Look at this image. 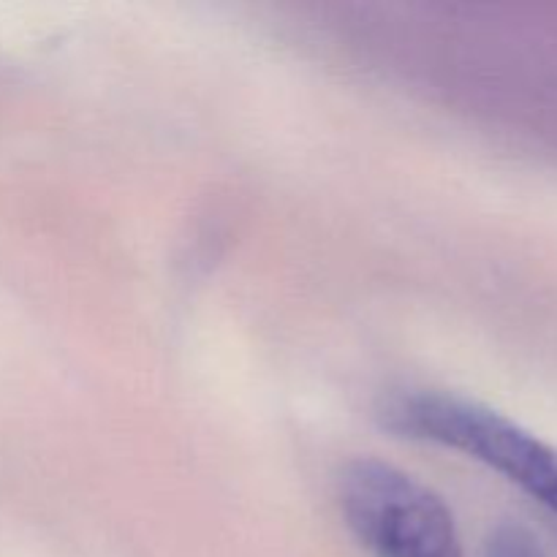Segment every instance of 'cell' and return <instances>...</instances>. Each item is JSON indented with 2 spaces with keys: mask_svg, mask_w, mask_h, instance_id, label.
Masks as SVG:
<instances>
[{
  "mask_svg": "<svg viewBox=\"0 0 557 557\" xmlns=\"http://www.w3.org/2000/svg\"><path fill=\"white\" fill-rule=\"evenodd\" d=\"M337 504L348 531L373 557H466L444 498L389 462H346Z\"/></svg>",
  "mask_w": 557,
  "mask_h": 557,
  "instance_id": "2",
  "label": "cell"
},
{
  "mask_svg": "<svg viewBox=\"0 0 557 557\" xmlns=\"http://www.w3.org/2000/svg\"><path fill=\"white\" fill-rule=\"evenodd\" d=\"M389 433L446 446L493 468L557 520V449L504 413L449 392H395L379 408Z\"/></svg>",
  "mask_w": 557,
  "mask_h": 557,
  "instance_id": "1",
  "label": "cell"
},
{
  "mask_svg": "<svg viewBox=\"0 0 557 557\" xmlns=\"http://www.w3.org/2000/svg\"><path fill=\"white\" fill-rule=\"evenodd\" d=\"M484 557H549L544 553L542 542L531 528L520 522H500L493 528L487 544H484Z\"/></svg>",
  "mask_w": 557,
  "mask_h": 557,
  "instance_id": "3",
  "label": "cell"
}]
</instances>
